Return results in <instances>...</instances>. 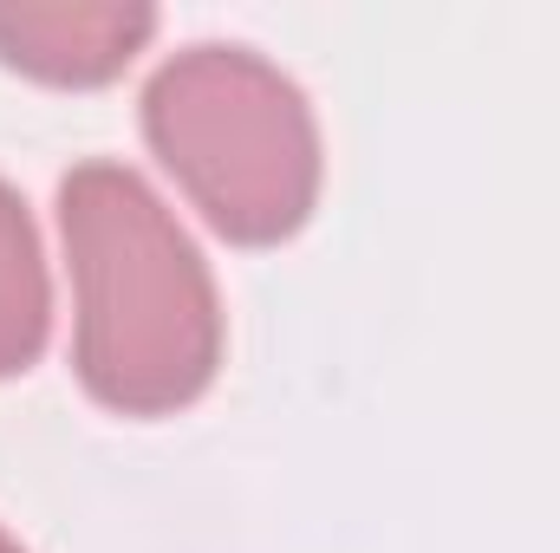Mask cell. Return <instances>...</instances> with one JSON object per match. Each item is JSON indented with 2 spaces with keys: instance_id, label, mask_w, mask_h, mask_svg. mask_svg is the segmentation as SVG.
I'll list each match as a JSON object with an SVG mask.
<instances>
[{
  "instance_id": "1",
  "label": "cell",
  "mask_w": 560,
  "mask_h": 553,
  "mask_svg": "<svg viewBox=\"0 0 560 553\" xmlns=\"http://www.w3.org/2000/svg\"><path fill=\"white\" fill-rule=\"evenodd\" d=\"M59 235L79 385L118 416L196 404L222 365V293L170 202L131 163L85 156L59 176Z\"/></svg>"
},
{
  "instance_id": "4",
  "label": "cell",
  "mask_w": 560,
  "mask_h": 553,
  "mask_svg": "<svg viewBox=\"0 0 560 553\" xmlns=\"http://www.w3.org/2000/svg\"><path fill=\"white\" fill-rule=\"evenodd\" d=\"M52 332V274L26 196L0 176V378L26 372Z\"/></svg>"
},
{
  "instance_id": "5",
  "label": "cell",
  "mask_w": 560,
  "mask_h": 553,
  "mask_svg": "<svg viewBox=\"0 0 560 553\" xmlns=\"http://www.w3.org/2000/svg\"><path fill=\"white\" fill-rule=\"evenodd\" d=\"M0 553H26V548H20V541H13V534H7V528H0Z\"/></svg>"
},
{
  "instance_id": "3",
  "label": "cell",
  "mask_w": 560,
  "mask_h": 553,
  "mask_svg": "<svg viewBox=\"0 0 560 553\" xmlns=\"http://www.w3.org/2000/svg\"><path fill=\"white\" fill-rule=\"evenodd\" d=\"M150 33V0H0V59L46 85L118 79Z\"/></svg>"
},
{
  "instance_id": "2",
  "label": "cell",
  "mask_w": 560,
  "mask_h": 553,
  "mask_svg": "<svg viewBox=\"0 0 560 553\" xmlns=\"http://www.w3.org/2000/svg\"><path fill=\"white\" fill-rule=\"evenodd\" d=\"M143 138L202 222L242 248H275L319 202V118L293 72L248 39H189L143 85Z\"/></svg>"
}]
</instances>
